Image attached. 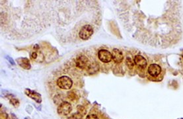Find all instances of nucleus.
<instances>
[{
  "mask_svg": "<svg viewBox=\"0 0 183 119\" xmlns=\"http://www.w3.org/2000/svg\"><path fill=\"white\" fill-rule=\"evenodd\" d=\"M72 111V105L69 102L64 101L58 107L57 112L59 115L67 116Z\"/></svg>",
  "mask_w": 183,
  "mask_h": 119,
  "instance_id": "3",
  "label": "nucleus"
},
{
  "mask_svg": "<svg viewBox=\"0 0 183 119\" xmlns=\"http://www.w3.org/2000/svg\"><path fill=\"white\" fill-rule=\"evenodd\" d=\"M9 101H10V103L12 104L13 106H14L15 107H16V108H17V107L19 106L20 102L17 99L12 97V98L10 99Z\"/></svg>",
  "mask_w": 183,
  "mask_h": 119,
  "instance_id": "14",
  "label": "nucleus"
},
{
  "mask_svg": "<svg viewBox=\"0 0 183 119\" xmlns=\"http://www.w3.org/2000/svg\"><path fill=\"white\" fill-rule=\"evenodd\" d=\"M77 111H78V112H79L80 114H81L83 116H84L87 113L86 109L84 107H83L82 105H78L77 107Z\"/></svg>",
  "mask_w": 183,
  "mask_h": 119,
  "instance_id": "16",
  "label": "nucleus"
},
{
  "mask_svg": "<svg viewBox=\"0 0 183 119\" xmlns=\"http://www.w3.org/2000/svg\"><path fill=\"white\" fill-rule=\"evenodd\" d=\"M8 118H9V116L7 113L5 112L1 113V119H8Z\"/></svg>",
  "mask_w": 183,
  "mask_h": 119,
  "instance_id": "19",
  "label": "nucleus"
},
{
  "mask_svg": "<svg viewBox=\"0 0 183 119\" xmlns=\"http://www.w3.org/2000/svg\"><path fill=\"white\" fill-rule=\"evenodd\" d=\"M98 58L104 63H108L112 60V54L107 50H100L98 52Z\"/></svg>",
  "mask_w": 183,
  "mask_h": 119,
  "instance_id": "5",
  "label": "nucleus"
},
{
  "mask_svg": "<svg viewBox=\"0 0 183 119\" xmlns=\"http://www.w3.org/2000/svg\"><path fill=\"white\" fill-rule=\"evenodd\" d=\"M25 93L29 97L31 98L34 101H35L38 103H42V96L40 93H38L35 91H32L29 89H25Z\"/></svg>",
  "mask_w": 183,
  "mask_h": 119,
  "instance_id": "6",
  "label": "nucleus"
},
{
  "mask_svg": "<svg viewBox=\"0 0 183 119\" xmlns=\"http://www.w3.org/2000/svg\"><path fill=\"white\" fill-rule=\"evenodd\" d=\"M83 116L79 112H75L74 114H72L68 119H83Z\"/></svg>",
  "mask_w": 183,
  "mask_h": 119,
  "instance_id": "15",
  "label": "nucleus"
},
{
  "mask_svg": "<svg viewBox=\"0 0 183 119\" xmlns=\"http://www.w3.org/2000/svg\"><path fill=\"white\" fill-rule=\"evenodd\" d=\"M112 58L116 63H120L124 59V56L123 52L117 48H114L112 51Z\"/></svg>",
  "mask_w": 183,
  "mask_h": 119,
  "instance_id": "8",
  "label": "nucleus"
},
{
  "mask_svg": "<svg viewBox=\"0 0 183 119\" xmlns=\"http://www.w3.org/2000/svg\"><path fill=\"white\" fill-rule=\"evenodd\" d=\"M126 64L128 67L129 69H132L134 66V62H133L131 58L127 57L126 59Z\"/></svg>",
  "mask_w": 183,
  "mask_h": 119,
  "instance_id": "13",
  "label": "nucleus"
},
{
  "mask_svg": "<svg viewBox=\"0 0 183 119\" xmlns=\"http://www.w3.org/2000/svg\"><path fill=\"white\" fill-rule=\"evenodd\" d=\"M38 56V53H37L36 52H32V54H31V57H32V58L35 59V60H37Z\"/></svg>",
  "mask_w": 183,
  "mask_h": 119,
  "instance_id": "20",
  "label": "nucleus"
},
{
  "mask_svg": "<svg viewBox=\"0 0 183 119\" xmlns=\"http://www.w3.org/2000/svg\"><path fill=\"white\" fill-rule=\"evenodd\" d=\"M90 63L91 62H89V58L86 56L79 55L76 58V60H75L76 66L77 67H79V69L87 70Z\"/></svg>",
  "mask_w": 183,
  "mask_h": 119,
  "instance_id": "4",
  "label": "nucleus"
},
{
  "mask_svg": "<svg viewBox=\"0 0 183 119\" xmlns=\"http://www.w3.org/2000/svg\"><path fill=\"white\" fill-rule=\"evenodd\" d=\"M161 72V68L157 64H151L148 67V73H149V75L153 77L158 76Z\"/></svg>",
  "mask_w": 183,
  "mask_h": 119,
  "instance_id": "7",
  "label": "nucleus"
},
{
  "mask_svg": "<svg viewBox=\"0 0 183 119\" xmlns=\"http://www.w3.org/2000/svg\"><path fill=\"white\" fill-rule=\"evenodd\" d=\"M68 97L70 101H73V102L77 101L79 99L78 96H77V95L75 93H74V92H69L68 94Z\"/></svg>",
  "mask_w": 183,
  "mask_h": 119,
  "instance_id": "12",
  "label": "nucleus"
},
{
  "mask_svg": "<svg viewBox=\"0 0 183 119\" xmlns=\"http://www.w3.org/2000/svg\"><path fill=\"white\" fill-rule=\"evenodd\" d=\"M99 65L96 62H91L87 69V73L90 75L95 74V73L99 72Z\"/></svg>",
  "mask_w": 183,
  "mask_h": 119,
  "instance_id": "11",
  "label": "nucleus"
},
{
  "mask_svg": "<svg viewBox=\"0 0 183 119\" xmlns=\"http://www.w3.org/2000/svg\"><path fill=\"white\" fill-rule=\"evenodd\" d=\"M54 99H57L56 101H54L55 104H59V103L60 104V103H62V102H64V101H62V98H61L60 95H56Z\"/></svg>",
  "mask_w": 183,
  "mask_h": 119,
  "instance_id": "17",
  "label": "nucleus"
},
{
  "mask_svg": "<svg viewBox=\"0 0 183 119\" xmlns=\"http://www.w3.org/2000/svg\"><path fill=\"white\" fill-rule=\"evenodd\" d=\"M134 63L141 68H145L147 66V62L146 59L141 55H136L134 57Z\"/></svg>",
  "mask_w": 183,
  "mask_h": 119,
  "instance_id": "9",
  "label": "nucleus"
},
{
  "mask_svg": "<svg viewBox=\"0 0 183 119\" xmlns=\"http://www.w3.org/2000/svg\"><path fill=\"white\" fill-rule=\"evenodd\" d=\"M17 64L23 68L25 70H30L31 65L30 64V61L26 58H19L17 59Z\"/></svg>",
  "mask_w": 183,
  "mask_h": 119,
  "instance_id": "10",
  "label": "nucleus"
},
{
  "mask_svg": "<svg viewBox=\"0 0 183 119\" xmlns=\"http://www.w3.org/2000/svg\"><path fill=\"white\" fill-rule=\"evenodd\" d=\"M86 119H99V117H97V115H95V114H91V115H89Z\"/></svg>",
  "mask_w": 183,
  "mask_h": 119,
  "instance_id": "18",
  "label": "nucleus"
},
{
  "mask_svg": "<svg viewBox=\"0 0 183 119\" xmlns=\"http://www.w3.org/2000/svg\"><path fill=\"white\" fill-rule=\"evenodd\" d=\"M93 34V28L91 25H85L81 27L79 32V37L81 39L88 40Z\"/></svg>",
  "mask_w": 183,
  "mask_h": 119,
  "instance_id": "2",
  "label": "nucleus"
},
{
  "mask_svg": "<svg viewBox=\"0 0 183 119\" xmlns=\"http://www.w3.org/2000/svg\"><path fill=\"white\" fill-rule=\"evenodd\" d=\"M56 83L60 88L68 90L72 87V86H73V81H72V79L70 77L63 76L60 77L57 79Z\"/></svg>",
  "mask_w": 183,
  "mask_h": 119,
  "instance_id": "1",
  "label": "nucleus"
}]
</instances>
